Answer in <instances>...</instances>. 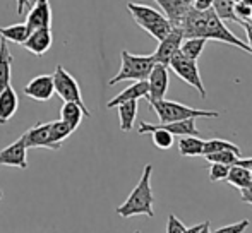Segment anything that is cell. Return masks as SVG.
<instances>
[{
	"mask_svg": "<svg viewBox=\"0 0 252 233\" xmlns=\"http://www.w3.org/2000/svg\"><path fill=\"white\" fill-rule=\"evenodd\" d=\"M233 12H235L237 19L240 21V26H244V23H249V21H252V7L247 5V3H244V2H240V0H237Z\"/></svg>",
	"mask_w": 252,
	"mask_h": 233,
	"instance_id": "cell-29",
	"label": "cell"
},
{
	"mask_svg": "<svg viewBox=\"0 0 252 233\" xmlns=\"http://www.w3.org/2000/svg\"><path fill=\"white\" fill-rule=\"evenodd\" d=\"M48 130H50V122L48 123H38V125L31 127L30 130L23 134V139L26 147H47L52 149L50 139H48Z\"/></svg>",
	"mask_w": 252,
	"mask_h": 233,
	"instance_id": "cell-15",
	"label": "cell"
},
{
	"mask_svg": "<svg viewBox=\"0 0 252 233\" xmlns=\"http://www.w3.org/2000/svg\"><path fill=\"white\" fill-rule=\"evenodd\" d=\"M184 41V33L180 28L173 26L172 31L166 34L163 40H159V45L156 48V52L153 54V58H155L156 63H161V65L168 67L170 58L180 50V45Z\"/></svg>",
	"mask_w": 252,
	"mask_h": 233,
	"instance_id": "cell-7",
	"label": "cell"
},
{
	"mask_svg": "<svg viewBox=\"0 0 252 233\" xmlns=\"http://www.w3.org/2000/svg\"><path fill=\"white\" fill-rule=\"evenodd\" d=\"M235 3L237 0H215L211 5V9L215 10V14L223 21V23H235L240 24V21L235 17Z\"/></svg>",
	"mask_w": 252,
	"mask_h": 233,
	"instance_id": "cell-24",
	"label": "cell"
},
{
	"mask_svg": "<svg viewBox=\"0 0 252 233\" xmlns=\"http://www.w3.org/2000/svg\"><path fill=\"white\" fill-rule=\"evenodd\" d=\"M0 165H2V167H16V168H21V170H26L28 147H26V144H24L23 136L0 151Z\"/></svg>",
	"mask_w": 252,
	"mask_h": 233,
	"instance_id": "cell-8",
	"label": "cell"
},
{
	"mask_svg": "<svg viewBox=\"0 0 252 233\" xmlns=\"http://www.w3.org/2000/svg\"><path fill=\"white\" fill-rule=\"evenodd\" d=\"M151 175H153V165H146L143 170V175L139 178V183L132 189L126 203L117 207V214L122 218H132V216H155L153 211V203L155 197L151 192Z\"/></svg>",
	"mask_w": 252,
	"mask_h": 233,
	"instance_id": "cell-1",
	"label": "cell"
},
{
	"mask_svg": "<svg viewBox=\"0 0 252 233\" xmlns=\"http://www.w3.org/2000/svg\"><path fill=\"white\" fill-rule=\"evenodd\" d=\"M52 41H53V36H52L50 28H40V29L31 31L30 36L24 40L23 47L26 48L30 54L36 55V57H41V55H45L50 50Z\"/></svg>",
	"mask_w": 252,
	"mask_h": 233,
	"instance_id": "cell-12",
	"label": "cell"
},
{
	"mask_svg": "<svg viewBox=\"0 0 252 233\" xmlns=\"http://www.w3.org/2000/svg\"><path fill=\"white\" fill-rule=\"evenodd\" d=\"M155 127L159 129L168 130L173 136H196L201 137V132L196 127V118H186V120H179V122H168V123H156Z\"/></svg>",
	"mask_w": 252,
	"mask_h": 233,
	"instance_id": "cell-18",
	"label": "cell"
},
{
	"mask_svg": "<svg viewBox=\"0 0 252 233\" xmlns=\"http://www.w3.org/2000/svg\"><path fill=\"white\" fill-rule=\"evenodd\" d=\"M240 199H242V203L251 204L252 206V183L249 187H246V189L240 190Z\"/></svg>",
	"mask_w": 252,
	"mask_h": 233,
	"instance_id": "cell-33",
	"label": "cell"
},
{
	"mask_svg": "<svg viewBox=\"0 0 252 233\" xmlns=\"http://www.w3.org/2000/svg\"><path fill=\"white\" fill-rule=\"evenodd\" d=\"M249 227H251V221L242 220V221H239V223L226 225V227H221V228H218V230H215L211 233H244Z\"/></svg>",
	"mask_w": 252,
	"mask_h": 233,
	"instance_id": "cell-31",
	"label": "cell"
},
{
	"mask_svg": "<svg viewBox=\"0 0 252 233\" xmlns=\"http://www.w3.org/2000/svg\"><path fill=\"white\" fill-rule=\"evenodd\" d=\"M26 26L30 31L52 26V9L48 0H34L26 17Z\"/></svg>",
	"mask_w": 252,
	"mask_h": 233,
	"instance_id": "cell-11",
	"label": "cell"
},
{
	"mask_svg": "<svg viewBox=\"0 0 252 233\" xmlns=\"http://www.w3.org/2000/svg\"><path fill=\"white\" fill-rule=\"evenodd\" d=\"M19 107V100L12 86L0 91V123H7L14 116Z\"/></svg>",
	"mask_w": 252,
	"mask_h": 233,
	"instance_id": "cell-17",
	"label": "cell"
},
{
	"mask_svg": "<svg viewBox=\"0 0 252 233\" xmlns=\"http://www.w3.org/2000/svg\"><path fill=\"white\" fill-rule=\"evenodd\" d=\"M83 116H91L90 110H84L81 105L74 103V101H63L62 108H60V120H63L70 129L76 130L83 122Z\"/></svg>",
	"mask_w": 252,
	"mask_h": 233,
	"instance_id": "cell-16",
	"label": "cell"
},
{
	"mask_svg": "<svg viewBox=\"0 0 252 233\" xmlns=\"http://www.w3.org/2000/svg\"><path fill=\"white\" fill-rule=\"evenodd\" d=\"M117 110H119V122H120V130L124 132H129L132 130L134 120L137 116V100H130L126 103L117 105Z\"/></svg>",
	"mask_w": 252,
	"mask_h": 233,
	"instance_id": "cell-20",
	"label": "cell"
},
{
	"mask_svg": "<svg viewBox=\"0 0 252 233\" xmlns=\"http://www.w3.org/2000/svg\"><path fill=\"white\" fill-rule=\"evenodd\" d=\"M186 230V225L175 216V214H168V223H166V233H182Z\"/></svg>",
	"mask_w": 252,
	"mask_h": 233,
	"instance_id": "cell-32",
	"label": "cell"
},
{
	"mask_svg": "<svg viewBox=\"0 0 252 233\" xmlns=\"http://www.w3.org/2000/svg\"><path fill=\"white\" fill-rule=\"evenodd\" d=\"M244 28H246V33H247V40H249V47L252 48V21L249 23H244Z\"/></svg>",
	"mask_w": 252,
	"mask_h": 233,
	"instance_id": "cell-36",
	"label": "cell"
},
{
	"mask_svg": "<svg viewBox=\"0 0 252 233\" xmlns=\"http://www.w3.org/2000/svg\"><path fill=\"white\" fill-rule=\"evenodd\" d=\"M225 180L230 183V185H233V187H237L239 190H242V189H246V187H249L252 183L251 170H247V168H244V167H239V165H232Z\"/></svg>",
	"mask_w": 252,
	"mask_h": 233,
	"instance_id": "cell-23",
	"label": "cell"
},
{
	"mask_svg": "<svg viewBox=\"0 0 252 233\" xmlns=\"http://www.w3.org/2000/svg\"><path fill=\"white\" fill-rule=\"evenodd\" d=\"M3 197V192H2V189H0V199H2Z\"/></svg>",
	"mask_w": 252,
	"mask_h": 233,
	"instance_id": "cell-40",
	"label": "cell"
},
{
	"mask_svg": "<svg viewBox=\"0 0 252 233\" xmlns=\"http://www.w3.org/2000/svg\"><path fill=\"white\" fill-rule=\"evenodd\" d=\"M72 132H74V130L70 129V127L67 125L63 120H55V122H50L48 139H50V144H52V151H59L60 147H62V143Z\"/></svg>",
	"mask_w": 252,
	"mask_h": 233,
	"instance_id": "cell-21",
	"label": "cell"
},
{
	"mask_svg": "<svg viewBox=\"0 0 252 233\" xmlns=\"http://www.w3.org/2000/svg\"><path fill=\"white\" fill-rule=\"evenodd\" d=\"M202 144L204 141L196 136H182L179 141V151L182 156H202Z\"/></svg>",
	"mask_w": 252,
	"mask_h": 233,
	"instance_id": "cell-25",
	"label": "cell"
},
{
	"mask_svg": "<svg viewBox=\"0 0 252 233\" xmlns=\"http://www.w3.org/2000/svg\"><path fill=\"white\" fill-rule=\"evenodd\" d=\"M151 108L155 110V114L158 115L159 123H168V122H179V120L186 118H216L220 116L218 112L213 110H199V108L187 107V105L177 103V101H168V100H155L150 101Z\"/></svg>",
	"mask_w": 252,
	"mask_h": 233,
	"instance_id": "cell-4",
	"label": "cell"
},
{
	"mask_svg": "<svg viewBox=\"0 0 252 233\" xmlns=\"http://www.w3.org/2000/svg\"><path fill=\"white\" fill-rule=\"evenodd\" d=\"M240 2H244V3H247V5L252 7V0H240Z\"/></svg>",
	"mask_w": 252,
	"mask_h": 233,
	"instance_id": "cell-39",
	"label": "cell"
},
{
	"mask_svg": "<svg viewBox=\"0 0 252 233\" xmlns=\"http://www.w3.org/2000/svg\"><path fill=\"white\" fill-rule=\"evenodd\" d=\"M251 178H252V172H251Z\"/></svg>",
	"mask_w": 252,
	"mask_h": 233,
	"instance_id": "cell-41",
	"label": "cell"
},
{
	"mask_svg": "<svg viewBox=\"0 0 252 233\" xmlns=\"http://www.w3.org/2000/svg\"><path fill=\"white\" fill-rule=\"evenodd\" d=\"M202 228V223L201 225H194V227H190V228H186L182 233H197Z\"/></svg>",
	"mask_w": 252,
	"mask_h": 233,
	"instance_id": "cell-37",
	"label": "cell"
},
{
	"mask_svg": "<svg viewBox=\"0 0 252 233\" xmlns=\"http://www.w3.org/2000/svg\"><path fill=\"white\" fill-rule=\"evenodd\" d=\"M218 151H233V153L240 154V147L237 146V144L230 143V141H225V139L204 141V144H202V156L211 154V153H218Z\"/></svg>",
	"mask_w": 252,
	"mask_h": 233,
	"instance_id": "cell-27",
	"label": "cell"
},
{
	"mask_svg": "<svg viewBox=\"0 0 252 233\" xmlns=\"http://www.w3.org/2000/svg\"><path fill=\"white\" fill-rule=\"evenodd\" d=\"M53 87H55V93L63 101H74V103L81 105L84 110H88V107L84 105L79 83L62 65H57L55 72H53Z\"/></svg>",
	"mask_w": 252,
	"mask_h": 233,
	"instance_id": "cell-6",
	"label": "cell"
},
{
	"mask_svg": "<svg viewBox=\"0 0 252 233\" xmlns=\"http://www.w3.org/2000/svg\"><path fill=\"white\" fill-rule=\"evenodd\" d=\"M122 58V65L120 70L108 81L110 86L122 83V81H144L150 76L153 65H155V58L153 55H134L127 50H122L120 54Z\"/></svg>",
	"mask_w": 252,
	"mask_h": 233,
	"instance_id": "cell-3",
	"label": "cell"
},
{
	"mask_svg": "<svg viewBox=\"0 0 252 233\" xmlns=\"http://www.w3.org/2000/svg\"><path fill=\"white\" fill-rule=\"evenodd\" d=\"M148 86H150V93H148V100L155 101V100H163L168 91V67L161 65V63H155L148 76Z\"/></svg>",
	"mask_w": 252,
	"mask_h": 233,
	"instance_id": "cell-9",
	"label": "cell"
},
{
	"mask_svg": "<svg viewBox=\"0 0 252 233\" xmlns=\"http://www.w3.org/2000/svg\"><path fill=\"white\" fill-rule=\"evenodd\" d=\"M148 93H150V86H148V81H134V84L127 86L122 93L117 94L113 100H110L106 103V108H115L117 105L126 103V101L130 100H141V98H148Z\"/></svg>",
	"mask_w": 252,
	"mask_h": 233,
	"instance_id": "cell-14",
	"label": "cell"
},
{
	"mask_svg": "<svg viewBox=\"0 0 252 233\" xmlns=\"http://www.w3.org/2000/svg\"><path fill=\"white\" fill-rule=\"evenodd\" d=\"M230 167L228 165H221V163H211L209 165V180L211 182H220V180H225L228 175Z\"/></svg>",
	"mask_w": 252,
	"mask_h": 233,
	"instance_id": "cell-30",
	"label": "cell"
},
{
	"mask_svg": "<svg viewBox=\"0 0 252 233\" xmlns=\"http://www.w3.org/2000/svg\"><path fill=\"white\" fill-rule=\"evenodd\" d=\"M165 12V17L172 23V26H180L186 14L192 9L194 0H156Z\"/></svg>",
	"mask_w": 252,
	"mask_h": 233,
	"instance_id": "cell-13",
	"label": "cell"
},
{
	"mask_svg": "<svg viewBox=\"0 0 252 233\" xmlns=\"http://www.w3.org/2000/svg\"><path fill=\"white\" fill-rule=\"evenodd\" d=\"M53 93H55L53 76H48V74H41V76L33 77L24 86V94L34 101H48L53 96Z\"/></svg>",
	"mask_w": 252,
	"mask_h": 233,
	"instance_id": "cell-10",
	"label": "cell"
},
{
	"mask_svg": "<svg viewBox=\"0 0 252 233\" xmlns=\"http://www.w3.org/2000/svg\"><path fill=\"white\" fill-rule=\"evenodd\" d=\"M16 5H17V14H24V10L30 9V0H16Z\"/></svg>",
	"mask_w": 252,
	"mask_h": 233,
	"instance_id": "cell-35",
	"label": "cell"
},
{
	"mask_svg": "<svg viewBox=\"0 0 252 233\" xmlns=\"http://www.w3.org/2000/svg\"><path fill=\"white\" fill-rule=\"evenodd\" d=\"M134 233H141V232H134Z\"/></svg>",
	"mask_w": 252,
	"mask_h": 233,
	"instance_id": "cell-42",
	"label": "cell"
},
{
	"mask_svg": "<svg viewBox=\"0 0 252 233\" xmlns=\"http://www.w3.org/2000/svg\"><path fill=\"white\" fill-rule=\"evenodd\" d=\"M206 43H208V40H204V38H184L179 52L182 55H186L187 58L197 60L201 57Z\"/></svg>",
	"mask_w": 252,
	"mask_h": 233,
	"instance_id": "cell-26",
	"label": "cell"
},
{
	"mask_svg": "<svg viewBox=\"0 0 252 233\" xmlns=\"http://www.w3.org/2000/svg\"><path fill=\"white\" fill-rule=\"evenodd\" d=\"M209 225H211V221L209 220H206L204 223H202V228L197 233H211V230H209Z\"/></svg>",
	"mask_w": 252,
	"mask_h": 233,
	"instance_id": "cell-38",
	"label": "cell"
},
{
	"mask_svg": "<svg viewBox=\"0 0 252 233\" xmlns=\"http://www.w3.org/2000/svg\"><path fill=\"white\" fill-rule=\"evenodd\" d=\"M127 10L132 14L134 21L158 41L163 40L173 28L172 23L165 17V14H161L159 10L153 9L150 5H141V3L129 2L127 3Z\"/></svg>",
	"mask_w": 252,
	"mask_h": 233,
	"instance_id": "cell-2",
	"label": "cell"
},
{
	"mask_svg": "<svg viewBox=\"0 0 252 233\" xmlns=\"http://www.w3.org/2000/svg\"><path fill=\"white\" fill-rule=\"evenodd\" d=\"M204 158L209 161V163H221V165H228V167H232V165L237 163V160L240 158V154L233 153V151H218V153L206 154Z\"/></svg>",
	"mask_w": 252,
	"mask_h": 233,
	"instance_id": "cell-28",
	"label": "cell"
},
{
	"mask_svg": "<svg viewBox=\"0 0 252 233\" xmlns=\"http://www.w3.org/2000/svg\"><path fill=\"white\" fill-rule=\"evenodd\" d=\"M213 2H215V0H194L192 7L197 10H208V9H211Z\"/></svg>",
	"mask_w": 252,
	"mask_h": 233,
	"instance_id": "cell-34",
	"label": "cell"
},
{
	"mask_svg": "<svg viewBox=\"0 0 252 233\" xmlns=\"http://www.w3.org/2000/svg\"><path fill=\"white\" fill-rule=\"evenodd\" d=\"M10 77H12V54H10L7 41H0V91L10 86Z\"/></svg>",
	"mask_w": 252,
	"mask_h": 233,
	"instance_id": "cell-19",
	"label": "cell"
},
{
	"mask_svg": "<svg viewBox=\"0 0 252 233\" xmlns=\"http://www.w3.org/2000/svg\"><path fill=\"white\" fill-rule=\"evenodd\" d=\"M168 67L184 81L187 83L189 86H192L197 93L201 94V98H206L208 93H206V87L202 84L201 79V72H199V67H197V60L192 58H187L186 55H182L180 52H177L172 58H170Z\"/></svg>",
	"mask_w": 252,
	"mask_h": 233,
	"instance_id": "cell-5",
	"label": "cell"
},
{
	"mask_svg": "<svg viewBox=\"0 0 252 233\" xmlns=\"http://www.w3.org/2000/svg\"><path fill=\"white\" fill-rule=\"evenodd\" d=\"M31 31L28 29L26 23H17V24H10V26L0 28V36L2 40L10 41V43H19L23 45L24 40L30 36Z\"/></svg>",
	"mask_w": 252,
	"mask_h": 233,
	"instance_id": "cell-22",
	"label": "cell"
}]
</instances>
